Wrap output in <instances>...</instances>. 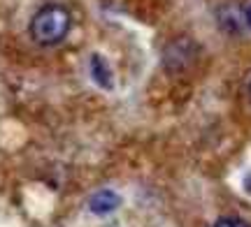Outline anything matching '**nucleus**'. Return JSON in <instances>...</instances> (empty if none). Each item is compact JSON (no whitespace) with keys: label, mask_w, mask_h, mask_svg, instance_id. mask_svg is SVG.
Wrapping results in <instances>:
<instances>
[{"label":"nucleus","mask_w":251,"mask_h":227,"mask_svg":"<svg viewBox=\"0 0 251 227\" xmlns=\"http://www.w3.org/2000/svg\"><path fill=\"white\" fill-rule=\"evenodd\" d=\"M72 28V14L65 5L51 2L45 5L35 12V17L30 19V37L40 46H56L68 37Z\"/></svg>","instance_id":"f257e3e1"},{"label":"nucleus","mask_w":251,"mask_h":227,"mask_svg":"<svg viewBox=\"0 0 251 227\" xmlns=\"http://www.w3.org/2000/svg\"><path fill=\"white\" fill-rule=\"evenodd\" d=\"M249 95H251V83H249Z\"/></svg>","instance_id":"0eeeda50"},{"label":"nucleus","mask_w":251,"mask_h":227,"mask_svg":"<svg viewBox=\"0 0 251 227\" xmlns=\"http://www.w3.org/2000/svg\"><path fill=\"white\" fill-rule=\"evenodd\" d=\"M121 206V197H119V192L109 190H98L93 192L89 197V211L93 216H107V213H114V211Z\"/></svg>","instance_id":"20e7f679"},{"label":"nucleus","mask_w":251,"mask_h":227,"mask_svg":"<svg viewBox=\"0 0 251 227\" xmlns=\"http://www.w3.org/2000/svg\"><path fill=\"white\" fill-rule=\"evenodd\" d=\"M198 56V46L193 44L191 37H179L165 46V54H163V63L170 72H184L188 65L196 61Z\"/></svg>","instance_id":"f03ea898"},{"label":"nucleus","mask_w":251,"mask_h":227,"mask_svg":"<svg viewBox=\"0 0 251 227\" xmlns=\"http://www.w3.org/2000/svg\"><path fill=\"white\" fill-rule=\"evenodd\" d=\"M244 26L251 30V5L247 7V12H244Z\"/></svg>","instance_id":"423d86ee"},{"label":"nucleus","mask_w":251,"mask_h":227,"mask_svg":"<svg viewBox=\"0 0 251 227\" xmlns=\"http://www.w3.org/2000/svg\"><path fill=\"white\" fill-rule=\"evenodd\" d=\"M89 77H91V82L96 83L98 88H102V91H112L114 88L112 67H109V63L100 54L89 56Z\"/></svg>","instance_id":"7ed1b4c3"},{"label":"nucleus","mask_w":251,"mask_h":227,"mask_svg":"<svg viewBox=\"0 0 251 227\" xmlns=\"http://www.w3.org/2000/svg\"><path fill=\"white\" fill-rule=\"evenodd\" d=\"M212 227H251L249 223H244L240 218H233V216H226V218H219Z\"/></svg>","instance_id":"39448f33"}]
</instances>
